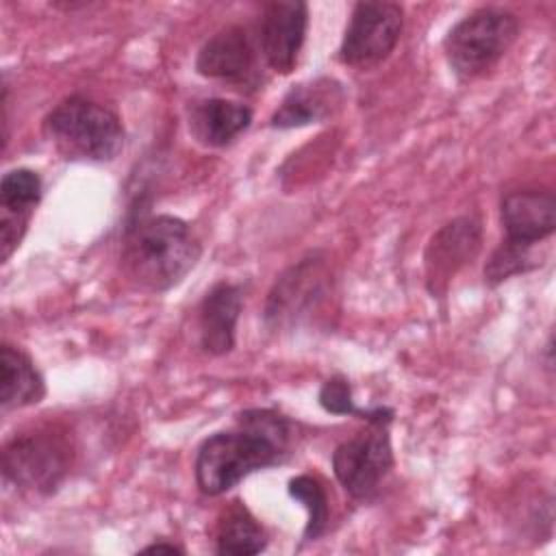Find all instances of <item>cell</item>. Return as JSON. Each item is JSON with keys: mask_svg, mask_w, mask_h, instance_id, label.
<instances>
[{"mask_svg": "<svg viewBox=\"0 0 556 556\" xmlns=\"http://www.w3.org/2000/svg\"><path fill=\"white\" fill-rule=\"evenodd\" d=\"M291 421L269 408L239 413L235 430L206 437L195 454V484L204 495H222L250 473L289 456Z\"/></svg>", "mask_w": 556, "mask_h": 556, "instance_id": "6da1fadb", "label": "cell"}, {"mask_svg": "<svg viewBox=\"0 0 556 556\" xmlns=\"http://www.w3.org/2000/svg\"><path fill=\"white\" fill-rule=\"evenodd\" d=\"M202 243L176 215H148L128 228L122 263L126 276L143 291L165 293L198 265Z\"/></svg>", "mask_w": 556, "mask_h": 556, "instance_id": "7a4b0ae2", "label": "cell"}, {"mask_svg": "<svg viewBox=\"0 0 556 556\" xmlns=\"http://www.w3.org/2000/svg\"><path fill=\"white\" fill-rule=\"evenodd\" d=\"M43 135L67 161L109 163L124 150V126L115 111L85 98L67 96L43 117Z\"/></svg>", "mask_w": 556, "mask_h": 556, "instance_id": "3957f363", "label": "cell"}, {"mask_svg": "<svg viewBox=\"0 0 556 556\" xmlns=\"http://www.w3.org/2000/svg\"><path fill=\"white\" fill-rule=\"evenodd\" d=\"M519 17L506 9L480 7L458 20L443 39V52L458 80L489 74L517 41Z\"/></svg>", "mask_w": 556, "mask_h": 556, "instance_id": "277c9868", "label": "cell"}, {"mask_svg": "<svg viewBox=\"0 0 556 556\" xmlns=\"http://www.w3.org/2000/svg\"><path fill=\"white\" fill-rule=\"evenodd\" d=\"M70 445L52 430L20 432L2 450V476L7 482L37 493H54L70 471Z\"/></svg>", "mask_w": 556, "mask_h": 556, "instance_id": "5b68a950", "label": "cell"}, {"mask_svg": "<svg viewBox=\"0 0 556 556\" xmlns=\"http://www.w3.org/2000/svg\"><path fill=\"white\" fill-rule=\"evenodd\" d=\"M404 28V9L397 2H356L345 26L339 61L356 70L378 67L395 50Z\"/></svg>", "mask_w": 556, "mask_h": 556, "instance_id": "8992f818", "label": "cell"}, {"mask_svg": "<svg viewBox=\"0 0 556 556\" xmlns=\"http://www.w3.org/2000/svg\"><path fill=\"white\" fill-rule=\"evenodd\" d=\"M391 467L393 450L384 424H369L367 430L339 443L332 452L334 478L358 502H369L378 495Z\"/></svg>", "mask_w": 556, "mask_h": 556, "instance_id": "52a82bcc", "label": "cell"}, {"mask_svg": "<svg viewBox=\"0 0 556 556\" xmlns=\"http://www.w3.org/2000/svg\"><path fill=\"white\" fill-rule=\"evenodd\" d=\"M324 258L311 254L291 265L269 291L265 321L274 328L298 324L300 317L315 313L330 295V282Z\"/></svg>", "mask_w": 556, "mask_h": 556, "instance_id": "ba28073f", "label": "cell"}, {"mask_svg": "<svg viewBox=\"0 0 556 556\" xmlns=\"http://www.w3.org/2000/svg\"><path fill=\"white\" fill-rule=\"evenodd\" d=\"M261 48L243 26H226L211 35L195 56V70L204 78L222 80L235 87H256Z\"/></svg>", "mask_w": 556, "mask_h": 556, "instance_id": "9c48e42d", "label": "cell"}, {"mask_svg": "<svg viewBox=\"0 0 556 556\" xmlns=\"http://www.w3.org/2000/svg\"><path fill=\"white\" fill-rule=\"evenodd\" d=\"M482 245V224L473 215H460L443 224L428 241L424 265L426 285L434 295H443L454 276L471 263Z\"/></svg>", "mask_w": 556, "mask_h": 556, "instance_id": "30bf717a", "label": "cell"}, {"mask_svg": "<svg viewBox=\"0 0 556 556\" xmlns=\"http://www.w3.org/2000/svg\"><path fill=\"white\" fill-rule=\"evenodd\" d=\"M308 28V7L300 0H274L263 7L258 48L265 63L278 74H291Z\"/></svg>", "mask_w": 556, "mask_h": 556, "instance_id": "8fae6325", "label": "cell"}, {"mask_svg": "<svg viewBox=\"0 0 556 556\" xmlns=\"http://www.w3.org/2000/svg\"><path fill=\"white\" fill-rule=\"evenodd\" d=\"M500 222L504 241L534 248L556 228V198L549 189H515L502 195Z\"/></svg>", "mask_w": 556, "mask_h": 556, "instance_id": "7c38bea8", "label": "cell"}, {"mask_svg": "<svg viewBox=\"0 0 556 556\" xmlns=\"http://www.w3.org/2000/svg\"><path fill=\"white\" fill-rule=\"evenodd\" d=\"M243 311V293L239 285H213L198 306L200 348L211 356L228 354L237 343V324Z\"/></svg>", "mask_w": 556, "mask_h": 556, "instance_id": "4fadbf2b", "label": "cell"}, {"mask_svg": "<svg viewBox=\"0 0 556 556\" xmlns=\"http://www.w3.org/2000/svg\"><path fill=\"white\" fill-rule=\"evenodd\" d=\"M41 200V178L28 167L9 169L0 180V241L20 248Z\"/></svg>", "mask_w": 556, "mask_h": 556, "instance_id": "5bb4252c", "label": "cell"}, {"mask_svg": "<svg viewBox=\"0 0 556 556\" xmlns=\"http://www.w3.org/2000/svg\"><path fill=\"white\" fill-rule=\"evenodd\" d=\"M252 124V109L226 100L202 98L189 104V132L206 148H224L245 132Z\"/></svg>", "mask_w": 556, "mask_h": 556, "instance_id": "9a60e30c", "label": "cell"}, {"mask_svg": "<svg viewBox=\"0 0 556 556\" xmlns=\"http://www.w3.org/2000/svg\"><path fill=\"white\" fill-rule=\"evenodd\" d=\"M339 102L341 89L330 78L293 85L274 111L269 126L287 130L324 122L332 113V109L339 106Z\"/></svg>", "mask_w": 556, "mask_h": 556, "instance_id": "2e32d148", "label": "cell"}, {"mask_svg": "<svg viewBox=\"0 0 556 556\" xmlns=\"http://www.w3.org/2000/svg\"><path fill=\"white\" fill-rule=\"evenodd\" d=\"M46 395V382L33 358L11 345L0 348V406L2 410H17L39 404Z\"/></svg>", "mask_w": 556, "mask_h": 556, "instance_id": "e0dca14e", "label": "cell"}, {"mask_svg": "<svg viewBox=\"0 0 556 556\" xmlns=\"http://www.w3.org/2000/svg\"><path fill=\"white\" fill-rule=\"evenodd\" d=\"M265 547H267L265 528L241 502H232V506L226 508V513L217 523L215 552L232 554V556H252V554H261Z\"/></svg>", "mask_w": 556, "mask_h": 556, "instance_id": "ac0fdd59", "label": "cell"}, {"mask_svg": "<svg viewBox=\"0 0 556 556\" xmlns=\"http://www.w3.org/2000/svg\"><path fill=\"white\" fill-rule=\"evenodd\" d=\"M287 491L308 513L306 528H304V541L319 539L328 528V495H326L324 484L315 476L300 473L289 480Z\"/></svg>", "mask_w": 556, "mask_h": 556, "instance_id": "d6986e66", "label": "cell"}, {"mask_svg": "<svg viewBox=\"0 0 556 556\" xmlns=\"http://www.w3.org/2000/svg\"><path fill=\"white\" fill-rule=\"evenodd\" d=\"M317 400H319L321 408L326 413H332V415H356V417L365 419L367 424H384V426L393 419L391 408H382V406H378V408H358L354 404V397H352V387L343 376L328 378L321 384Z\"/></svg>", "mask_w": 556, "mask_h": 556, "instance_id": "ffe728a7", "label": "cell"}, {"mask_svg": "<svg viewBox=\"0 0 556 556\" xmlns=\"http://www.w3.org/2000/svg\"><path fill=\"white\" fill-rule=\"evenodd\" d=\"M536 265L539 263L532 256V248H521V245H513V243L502 241L493 250L491 258L484 265V282L495 287V285L508 280L510 276L526 274V271L534 269Z\"/></svg>", "mask_w": 556, "mask_h": 556, "instance_id": "44dd1931", "label": "cell"}, {"mask_svg": "<svg viewBox=\"0 0 556 556\" xmlns=\"http://www.w3.org/2000/svg\"><path fill=\"white\" fill-rule=\"evenodd\" d=\"M143 554H159V552H167V554H185V549L176 543H167V541H154L150 545H146L141 549Z\"/></svg>", "mask_w": 556, "mask_h": 556, "instance_id": "7402d4cb", "label": "cell"}]
</instances>
